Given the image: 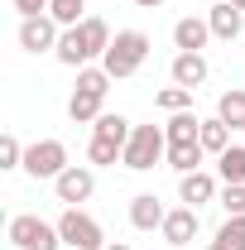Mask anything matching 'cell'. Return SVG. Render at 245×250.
<instances>
[{
  "instance_id": "6da1fadb",
  "label": "cell",
  "mask_w": 245,
  "mask_h": 250,
  "mask_svg": "<svg viewBox=\"0 0 245 250\" xmlns=\"http://www.w3.org/2000/svg\"><path fill=\"white\" fill-rule=\"evenodd\" d=\"M106 48H111V29H106V20L87 15L82 24L62 29V39H58V62H67V67H87L92 58H106Z\"/></svg>"
},
{
  "instance_id": "7a4b0ae2",
  "label": "cell",
  "mask_w": 245,
  "mask_h": 250,
  "mask_svg": "<svg viewBox=\"0 0 245 250\" xmlns=\"http://www.w3.org/2000/svg\"><path fill=\"white\" fill-rule=\"evenodd\" d=\"M144 58H149V34H140V29H121L116 39H111V48H106L101 67H106L111 77H135V72L144 67Z\"/></svg>"
},
{
  "instance_id": "3957f363",
  "label": "cell",
  "mask_w": 245,
  "mask_h": 250,
  "mask_svg": "<svg viewBox=\"0 0 245 250\" xmlns=\"http://www.w3.org/2000/svg\"><path fill=\"white\" fill-rule=\"evenodd\" d=\"M168 154V135H163V125H135V135H130V145H125V168H135V173H144L154 168L159 159Z\"/></svg>"
},
{
  "instance_id": "277c9868",
  "label": "cell",
  "mask_w": 245,
  "mask_h": 250,
  "mask_svg": "<svg viewBox=\"0 0 245 250\" xmlns=\"http://www.w3.org/2000/svg\"><path fill=\"white\" fill-rule=\"evenodd\" d=\"M58 236H62V246H72V250H106L111 246V241L101 236L96 217H87L82 207H67L58 217Z\"/></svg>"
},
{
  "instance_id": "5b68a950",
  "label": "cell",
  "mask_w": 245,
  "mask_h": 250,
  "mask_svg": "<svg viewBox=\"0 0 245 250\" xmlns=\"http://www.w3.org/2000/svg\"><path fill=\"white\" fill-rule=\"evenodd\" d=\"M10 241L20 250H58L62 236L58 226H48L43 217H34V212H20V217H10Z\"/></svg>"
},
{
  "instance_id": "8992f818",
  "label": "cell",
  "mask_w": 245,
  "mask_h": 250,
  "mask_svg": "<svg viewBox=\"0 0 245 250\" xmlns=\"http://www.w3.org/2000/svg\"><path fill=\"white\" fill-rule=\"evenodd\" d=\"M62 168H72L62 140H34L29 149H24V173L29 178H58Z\"/></svg>"
},
{
  "instance_id": "52a82bcc",
  "label": "cell",
  "mask_w": 245,
  "mask_h": 250,
  "mask_svg": "<svg viewBox=\"0 0 245 250\" xmlns=\"http://www.w3.org/2000/svg\"><path fill=\"white\" fill-rule=\"evenodd\" d=\"M62 24L53 15H34V20H20V48L24 53H58Z\"/></svg>"
},
{
  "instance_id": "ba28073f",
  "label": "cell",
  "mask_w": 245,
  "mask_h": 250,
  "mask_svg": "<svg viewBox=\"0 0 245 250\" xmlns=\"http://www.w3.org/2000/svg\"><path fill=\"white\" fill-rule=\"evenodd\" d=\"M53 192H58V202L77 207V202H87V197L96 192V173L82 168V164H72V168H62L58 178H53Z\"/></svg>"
},
{
  "instance_id": "9c48e42d",
  "label": "cell",
  "mask_w": 245,
  "mask_h": 250,
  "mask_svg": "<svg viewBox=\"0 0 245 250\" xmlns=\"http://www.w3.org/2000/svg\"><path fill=\"white\" fill-rule=\"evenodd\" d=\"M197 226H202V221H197V207H173V212H168V217H163V226H159V231H163V241H168V246H187V241H192V236H197Z\"/></svg>"
},
{
  "instance_id": "30bf717a",
  "label": "cell",
  "mask_w": 245,
  "mask_h": 250,
  "mask_svg": "<svg viewBox=\"0 0 245 250\" xmlns=\"http://www.w3.org/2000/svg\"><path fill=\"white\" fill-rule=\"evenodd\" d=\"M173 43H178V53H202V48L212 43V24L197 20V15H187V20L173 24Z\"/></svg>"
},
{
  "instance_id": "8fae6325",
  "label": "cell",
  "mask_w": 245,
  "mask_h": 250,
  "mask_svg": "<svg viewBox=\"0 0 245 250\" xmlns=\"http://www.w3.org/2000/svg\"><path fill=\"white\" fill-rule=\"evenodd\" d=\"M168 72H173V87H187V92H197V87L207 82V72H212V67H207V58H202V53H178Z\"/></svg>"
},
{
  "instance_id": "7c38bea8",
  "label": "cell",
  "mask_w": 245,
  "mask_h": 250,
  "mask_svg": "<svg viewBox=\"0 0 245 250\" xmlns=\"http://www.w3.org/2000/svg\"><path fill=\"white\" fill-rule=\"evenodd\" d=\"M207 24H212V39H241L245 29V10H236L231 0H221L207 10Z\"/></svg>"
},
{
  "instance_id": "4fadbf2b",
  "label": "cell",
  "mask_w": 245,
  "mask_h": 250,
  "mask_svg": "<svg viewBox=\"0 0 245 250\" xmlns=\"http://www.w3.org/2000/svg\"><path fill=\"white\" fill-rule=\"evenodd\" d=\"M178 197H183L187 207H202V202H212V197H216V178L207 173V168L183 173V178H178Z\"/></svg>"
},
{
  "instance_id": "5bb4252c",
  "label": "cell",
  "mask_w": 245,
  "mask_h": 250,
  "mask_svg": "<svg viewBox=\"0 0 245 250\" xmlns=\"http://www.w3.org/2000/svg\"><path fill=\"white\" fill-rule=\"evenodd\" d=\"M163 217H168V212H163V202H159L154 192H140V197L130 202V226H135V231H154V226H163Z\"/></svg>"
},
{
  "instance_id": "9a60e30c",
  "label": "cell",
  "mask_w": 245,
  "mask_h": 250,
  "mask_svg": "<svg viewBox=\"0 0 245 250\" xmlns=\"http://www.w3.org/2000/svg\"><path fill=\"white\" fill-rule=\"evenodd\" d=\"M101 101H106L101 92L77 87V92H72V101H67V116H72V125H96V116H101Z\"/></svg>"
},
{
  "instance_id": "2e32d148",
  "label": "cell",
  "mask_w": 245,
  "mask_h": 250,
  "mask_svg": "<svg viewBox=\"0 0 245 250\" xmlns=\"http://www.w3.org/2000/svg\"><path fill=\"white\" fill-rule=\"evenodd\" d=\"M202 154H207V149H202L197 140H192V145H168L163 164H168V168H173V173L183 178V173H197V168H202Z\"/></svg>"
},
{
  "instance_id": "e0dca14e",
  "label": "cell",
  "mask_w": 245,
  "mask_h": 250,
  "mask_svg": "<svg viewBox=\"0 0 245 250\" xmlns=\"http://www.w3.org/2000/svg\"><path fill=\"white\" fill-rule=\"evenodd\" d=\"M163 135H168V145H192V140L202 135V121H197L192 111H173L168 125H163Z\"/></svg>"
},
{
  "instance_id": "ac0fdd59",
  "label": "cell",
  "mask_w": 245,
  "mask_h": 250,
  "mask_svg": "<svg viewBox=\"0 0 245 250\" xmlns=\"http://www.w3.org/2000/svg\"><path fill=\"white\" fill-rule=\"evenodd\" d=\"M92 135H101V140H116V145H130V135H135V125L125 121V116H111V111H101L92 125Z\"/></svg>"
},
{
  "instance_id": "d6986e66",
  "label": "cell",
  "mask_w": 245,
  "mask_h": 250,
  "mask_svg": "<svg viewBox=\"0 0 245 250\" xmlns=\"http://www.w3.org/2000/svg\"><path fill=\"white\" fill-rule=\"evenodd\" d=\"M216 116L231 125V130H245V92H241V87L221 92V101H216Z\"/></svg>"
},
{
  "instance_id": "ffe728a7",
  "label": "cell",
  "mask_w": 245,
  "mask_h": 250,
  "mask_svg": "<svg viewBox=\"0 0 245 250\" xmlns=\"http://www.w3.org/2000/svg\"><path fill=\"white\" fill-rule=\"evenodd\" d=\"M197 145L207 149V154H221V149H231V125L221 121H202V135H197Z\"/></svg>"
},
{
  "instance_id": "44dd1931",
  "label": "cell",
  "mask_w": 245,
  "mask_h": 250,
  "mask_svg": "<svg viewBox=\"0 0 245 250\" xmlns=\"http://www.w3.org/2000/svg\"><path fill=\"white\" fill-rule=\"evenodd\" d=\"M216 168H221V178H226V183H245V145L221 149V154H216Z\"/></svg>"
},
{
  "instance_id": "7402d4cb",
  "label": "cell",
  "mask_w": 245,
  "mask_h": 250,
  "mask_svg": "<svg viewBox=\"0 0 245 250\" xmlns=\"http://www.w3.org/2000/svg\"><path fill=\"white\" fill-rule=\"evenodd\" d=\"M154 106L168 111V116H173V111H192V92H187V87H163V92L154 96Z\"/></svg>"
},
{
  "instance_id": "603a6c76",
  "label": "cell",
  "mask_w": 245,
  "mask_h": 250,
  "mask_svg": "<svg viewBox=\"0 0 245 250\" xmlns=\"http://www.w3.org/2000/svg\"><path fill=\"white\" fill-rule=\"evenodd\" d=\"M82 10H87V0H53V5H48V15L58 20L62 29H72V24H82Z\"/></svg>"
},
{
  "instance_id": "cb8c5ba5",
  "label": "cell",
  "mask_w": 245,
  "mask_h": 250,
  "mask_svg": "<svg viewBox=\"0 0 245 250\" xmlns=\"http://www.w3.org/2000/svg\"><path fill=\"white\" fill-rule=\"evenodd\" d=\"M87 159H92V164H116V159H125V145L92 135V145H87Z\"/></svg>"
},
{
  "instance_id": "d4e9b609",
  "label": "cell",
  "mask_w": 245,
  "mask_h": 250,
  "mask_svg": "<svg viewBox=\"0 0 245 250\" xmlns=\"http://www.w3.org/2000/svg\"><path fill=\"white\" fill-rule=\"evenodd\" d=\"M216 246H226V250H245V217H226V226L216 231Z\"/></svg>"
},
{
  "instance_id": "484cf974",
  "label": "cell",
  "mask_w": 245,
  "mask_h": 250,
  "mask_svg": "<svg viewBox=\"0 0 245 250\" xmlns=\"http://www.w3.org/2000/svg\"><path fill=\"white\" fill-rule=\"evenodd\" d=\"M0 168H24V145L15 135H0Z\"/></svg>"
},
{
  "instance_id": "4316f807",
  "label": "cell",
  "mask_w": 245,
  "mask_h": 250,
  "mask_svg": "<svg viewBox=\"0 0 245 250\" xmlns=\"http://www.w3.org/2000/svg\"><path fill=\"white\" fill-rule=\"evenodd\" d=\"M221 207H226V217H245V183L221 188Z\"/></svg>"
},
{
  "instance_id": "83f0119b",
  "label": "cell",
  "mask_w": 245,
  "mask_h": 250,
  "mask_svg": "<svg viewBox=\"0 0 245 250\" xmlns=\"http://www.w3.org/2000/svg\"><path fill=\"white\" fill-rule=\"evenodd\" d=\"M48 5H53V0H15V10H20L24 20H34V15H48Z\"/></svg>"
},
{
  "instance_id": "f1b7e54d",
  "label": "cell",
  "mask_w": 245,
  "mask_h": 250,
  "mask_svg": "<svg viewBox=\"0 0 245 250\" xmlns=\"http://www.w3.org/2000/svg\"><path fill=\"white\" fill-rule=\"evenodd\" d=\"M135 5H140V10H154V5H163V0H135Z\"/></svg>"
},
{
  "instance_id": "f546056e",
  "label": "cell",
  "mask_w": 245,
  "mask_h": 250,
  "mask_svg": "<svg viewBox=\"0 0 245 250\" xmlns=\"http://www.w3.org/2000/svg\"><path fill=\"white\" fill-rule=\"evenodd\" d=\"M106 250H130V246H125V241H111V246H106Z\"/></svg>"
},
{
  "instance_id": "4dcf8cb0",
  "label": "cell",
  "mask_w": 245,
  "mask_h": 250,
  "mask_svg": "<svg viewBox=\"0 0 245 250\" xmlns=\"http://www.w3.org/2000/svg\"><path fill=\"white\" fill-rule=\"evenodd\" d=\"M231 5H236V10H245V0H231Z\"/></svg>"
},
{
  "instance_id": "1f68e13d",
  "label": "cell",
  "mask_w": 245,
  "mask_h": 250,
  "mask_svg": "<svg viewBox=\"0 0 245 250\" xmlns=\"http://www.w3.org/2000/svg\"><path fill=\"white\" fill-rule=\"evenodd\" d=\"M207 250H226V246H216V241H212V246H207Z\"/></svg>"
}]
</instances>
